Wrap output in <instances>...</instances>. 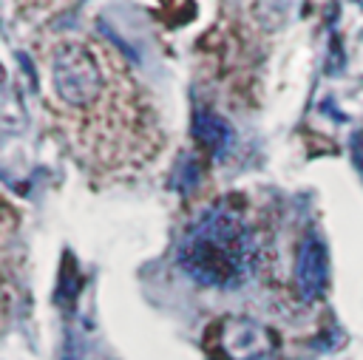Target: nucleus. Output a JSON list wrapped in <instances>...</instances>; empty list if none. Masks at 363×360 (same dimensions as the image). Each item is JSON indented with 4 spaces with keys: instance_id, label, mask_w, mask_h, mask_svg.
<instances>
[{
    "instance_id": "nucleus-4",
    "label": "nucleus",
    "mask_w": 363,
    "mask_h": 360,
    "mask_svg": "<svg viewBox=\"0 0 363 360\" xmlns=\"http://www.w3.org/2000/svg\"><path fill=\"white\" fill-rule=\"evenodd\" d=\"M326 275H329L326 249L318 241V235H306L298 247V261H295V281H298L301 298L315 300L326 289Z\"/></svg>"
},
{
    "instance_id": "nucleus-2",
    "label": "nucleus",
    "mask_w": 363,
    "mask_h": 360,
    "mask_svg": "<svg viewBox=\"0 0 363 360\" xmlns=\"http://www.w3.org/2000/svg\"><path fill=\"white\" fill-rule=\"evenodd\" d=\"M258 258V238L241 201L218 198L207 204L179 241V266L201 286L244 283Z\"/></svg>"
},
{
    "instance_id": "nucleus-3",
    "label": "nucleus",
    "mask_w": 363,
    "mask_h": 360,
    "mask_svg": "<svg viewBox=\"0 0 363 360\" xmlns=\"http://www.w3.org/2000/svg\"><path fill=\"white\" fill-rule=\"evenodd\" d=\"M218 343L230 360H269L275 354V334L252 317H227Z\"/></svg>"
},
{
    "instance_id": "nucleus-5",
    "label": "nucleus",
    "mask_w": 363,
    "mask_h": 360,
    "mask_svg": "<svg viewBox=\"0 0 363 360\" xmlns=\"http://www.w3.org/2000/svg\"><path fill=\"white\" fill-rule=\"evenodd\" d=\"M193 133L201 142V147H207L213 156H227V150L233 147V130L224 119H218L216 113L199 111L193 119Z\"/></svg>"
},
{
    "instance_id": "nucleus-1",
    "label": "nucleus",
    "mask_w": 363,
    "mask_h": 360,
    "mask_svg": "<svg viewBox=\"0 0 363 360\" xmlns=\"http://www.w3.org/2000/svg\"><path fill=\"white\" fill-rule=\"evenodd\" d=\"M45 99L77 156L102 170H139L162 130L128 62L105 40L65 34L45 51Z\"/></svg>"
}]
</instances>
